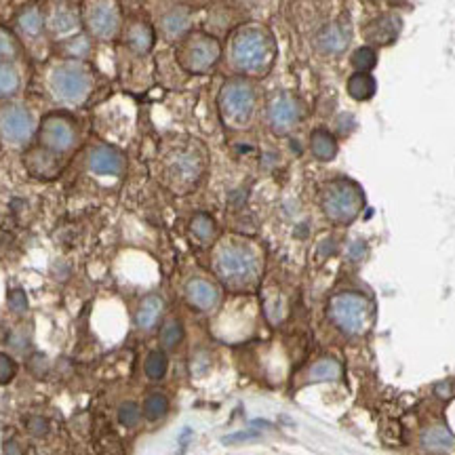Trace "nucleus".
Returning a JSON list of instances; mask_svg holds the SVG:
<instances>
[{
    "label": "nucleus",
    "instance_id": "6e6552de",
    "mask_svg": "<svg viewBox=\"0 0 455 455\" xmlns=\"http://www.w3.org/2000/svg\"><path fill=\"white\" fill-rule=\"evenodd\" d=\"M220 59V43L206 34H194L186 40V45L180 51L182 66L192 74L209 72Z\"/></svg>",
    "mask_w": 455,
    "mask_h": 455
},
{
    "label": "nucleus",
    "instance_id": "393cba45",
    "mask_svg": "<svg viewBox=\"0 0 455 455\" xmlns=\"http://www.w3.org/2000/svg\"><path fill=\"white\" fill-rule=\"evenodd\" d=\"M167 411H169V398L164 394H160V392H154L144 400V416L150 422H156V420L164 418L167 416Z\"/></svg>",
    "mask_w": 455,
    "mask_h": 455
},
{
    "label": "nucleus",
    "instance_id": "423d86ee",
    "mask_svg": "<svg viewBox=\"0 0 455 455\" xmlns=\"http://www.w3.org/2000/svg\"><path fill=\"white\" fill-rule=\"evenodd\" d=\"M255 87L249 80L242 78H230L224 82L220 91V110L228 125L242 127L251 120L255 110Z\"/></svg>",
    "mask_w": 455,
    "mask_h": 455
},
{
    "label": "nucleus",
    "instance_id": "e433bc0d",
    "mask_svg": "<svg viewBox=\"0 0 455 455\" xmlns=\"http://www.w3.org/2000/svg\"><path fill=\"white\" fill-rule=\"evenodd\" d=\"M28 430H30L34 436H45V434L49 432V422H47L45 418H40V416H34V418H30V422H28Z\"/></svg>",
    "mask_w": 455,
    "mask_h": 455
},
{
    "label": "nucleus",
    "instance_id": "c9c22d12",
    "mask_svg": "<svg viewBox=\"0 0 455 455\" xmlns=\"http://www.w3.org/2000/svg\"><path fill=\"white\" fill-rule=\"evenodd\" d=\"M253 438H260V432H255V430H242V432H234V434L224 436L222 443H224V445H236V443L253 441Z\"/></svg>",
    "mask_w": 455,
    "mask_h": 455
},
{
    "label": "nucleus",
    "instance_id": "c85d7f7f",
    "mask_svg": "<svg viewBox=\"0 0 455 455\" xmlns=\"http://www.w3.org/2000/svg\"><path fill=\"white\" fill-rule=\"evenodd\" d=\"M51 26H53L55 32L66 34V32H70V30H74V28L78 26V17H76V13L70 11V9H57V11L53 13Z\"/></svg>",
    "mask_w": 455,
    "mask_h": 455
},
{
    "label": "nucleus",
    "instance_id": "f257e3e1",
    "mask_svg": "<svg viewBox=\"0 0 455 455\" xmlns=\"http://www.w3.org/2000/svg\"><path fill=\"white\" fill-rule=\"evenodd\" d=\"M213 268L217 278L236 291L249 289L258 282L262 272V262L258 251L249 242L242 240H228L220 244L213 258Z\"/></svg>",
    "mask_w": 455,
    "mask_h": 455
},
{
    "label": "nucleus",
    "instance_id": "2eb2a0df",
    "mask_svg": "<svg viewBox=\"0 0 455 455\" xmlns=\"http://www.w3.org/2000/svg\"><path fill=\"white\" fill-rule=\"evenodd\" d=\"M400 32V19L396 15H382L365 28V38L371 45H388Z\"/></svg>",
    "mask_w": 455,
    "mask_h": 455
},
{
    "label": "nucleus",
    "instance_id": "a878e982",
    "mask_svg": "<svg viewBox=\"0 0 455 455\" xmlns=\"http://www.w3.org/2000/svg\"><path fill=\"white\" fill-rule=\"evenodd\" d=\"M184 340V327L180 320H167L160 329V344L164 350H175Z\"/></svg>",
    "mask_w": 455,
    "mask_h": 455
},
{
    "label": "nucleus",
    "instance_id": "0eeeda50",
    "mask_svg": "<svg viewBox=\"0 0 455 455\" xmlns=\"http://www.w3.org/2000/svg\"><path fill=\"white\" fill-rule=\"evenodd\" d=\"M51 89L59 99L78 104L91 91V76L80 64H64L51 76Z\"/></svg>",
    "mask_w": 455,
    "mask_h": 455
},
{
    "label": "nucleus",
    "instance_id": "dca6fc26",
    "mask_svg": "<svg viewBox=\"0 0 455 455\" xmlns=\"http://www.w3.org/2000/svg\"><path fill=\"white\" fill-rule=\"evenodd\" d=\"M316 45L322 53H329V55L342 53L350 45V30L342 23H331L318 34Z\"/></svg>",
    "mask_w": 455,
    "mask_h": 455
},
{
    "label": "nucleus",
    "instance_id": "c756f323",
    "mask_svg": "<svg viewBox=\"0 0 455 455\" xmlns=\"http://www.w3.org/2000/svg\"><path fill=\"white\" fill-rule=\"evenodd\" d=\"M376 61H378V55L371 47H360L354 51L352 55V66L356 68V72H369L376 68Z\"/></svg>",
    "mask_w": 455,
    "mask_h": 455
},
{
    "label": "nucleus",
    "instance_id": "4468645a",
    "mask_svg": "<svg viewBox=\"0 0 455 455\" xmlns=\"http://www.w3.org/2000/svg\"><path fill=\"white\" fill-rule=\"evenodd\" d=\"M89 169L97 175H120L125 171V156L108 146L93 148L89 154Z\"/></svg>",
    "mask_w": 455,
    "mask_h": 455
},
{
    "label": "nucleus",
    "instance_id": "4be33fe9",
    "mask_svg": "<svg viewBox=\"0 0 455 455\" xmlns=\"http://www.w3.org/2000/svg\"><path fill=\"white\" fill-rule=\"evenodd\" d=\"M127 45H129L135 53H139V55L148 53V51L152 49V45H154L152 28L146 26V23H135V26H131L129 32H127Z\"/></svg>",
    "mask_w": 455,
    "mask_h": 455
},
{
    "label": "nucleus",
    "instance_id": "b1692460",
    "mask_svg": "<svg viewBox=\"0 0 455 455\" xmlns=\"http://www.w3.org/2000/svg\"><path fill=\"white\" fill-rule=\"evenodd\" d=\"M190 232H192V236H194L196 240H200V242H211V240L215 238L217 228H215V222H213L209 215L198 213V215L190 222Z\"/></svg>",
    "mask_w": 455,
    "mask_h": 455
},
{
    "label": "nucleus",
    "instance_id": "2f4dec72",
    "mask_svg": "<svg viewBox=\"0 0 455 455\" xmlns=\"http://www.w3.org/2000/svg\"><path fill=\"white\" fill-rule=\"evenodd\" d=\"M19 28L30 34V36H36L40 30H43V15H40L36 9H28L19 15Z\"/></svg>",
    "mask_w": 455,
    "mask_h": 455
},
{
    "label": "nucleus",
    "instance_id": "ddd939ff",
    "mask_svg": "<svg viewBox=\"0 0 455 455\" xmlns=\"http://www.w3.org/2000/svg\"><path fill=\"white\" fill-rule=\"evenodd\" d=\"M186 300L192 308L200 312H209L220 304V289L204 278H192L186 284Z\"/></svg>",
    "mask_w": 455,
    "mask_h": 455
},
{
    "label": "nucleus",
    "instance_id": "7ed1b4c3",
    "mask_svg": "<svg viewBox=\"0 0 455 455\" xmlns=\"http://www.w3.org/2000/svg\"><path fill=\"white\" fill-rule=\"evenodd\" d=\"M204 154L198 146H175L164 156V180L177 192H190L202 177Z\"/></svg>",
    "mask_w": 455,
    "mask_h": 455
},
{
    "label": "nucleus",
    "instance_id": "9b49d317",
    "mask_svg": "<svg viewBox=\"0 0 455 455\" xmlns=\"http://www.w3.org/2000/svg\"><path fill=\"white\" fill-rule=\"evenodd\" d=\"M87 26L97 38H112L120 28V15L112 0H97L87 11Z\"/></svg>",
    "mask_w": 455,
    "mask_h": 455
},
{
    "label": "nucleus",
    "instance_id": "a211bd4d",
    "mask_svg": "<svg viewBox=\"0 0 455 455\" xmlns=\"http://www.w3.org/2000/svg\"><path fill=\"white\" fill-rule=\"evenodd\" d=\"M310 150L318 160H333L338 154V139L327 129H314L310 135Z\"/></svg>",
    "mask_w": 455,
    "mask_h": 455
},
{
    "label": "nucleus",
    "instance_id": "f704fd0d",
    "mask_svg": "<svg viewBox=\"0 0 455 455\" xmlns=\"http://www.w3.org/2000/svg\"><path fill=\"white\" fill-rule=\"evenodd\" d=\"M9 308L15 312V314H23L28 310V298L21 289H13L9 293Z\"/></svg>",
    "mask_w": 455,
    "mask_h": 455
},
{
    "label": "nucleus",
    "instance_id": "cd10ccee",
    "mask_svg": "<svg viewBox=\"0 0 455 455\" xmlns=\"http://www.w3.org/2000/svg\"><path fill=\"white\" fill-rule=\"evenodd\" d=\"M188 26H190V17L184 11H173L162 19V28H164V32H167V36H171V38L182 36L188 30Z\"/></svg>",
    "mask_w": 455,
    "mask_h": 455
},
{
    "label": "nucleus",
    "instance_id": "6ab92c4d",
    "mask_svg": "<svg viewBox=\"0 0 455 455\" xmlns=\"http://www.w3.org/2000/svg\"><path fill=\"white\" fill-rule=\"evenodd\" d=\"M160 314H162V300L158 296H150L139 304L137 314H135V322L139 329L150 331L158 322Z\"/></svg>",
    "mask_w": 455,
    "mask_h": 455
},
{
    "label": "nucleus",
    "instance_id": "20e7f679",
    "mask_svg": "<svg viewBox=\"0 0 455 455\" xmlns=\"http://www.w3.org/2000/svg\"><path fill=\"white\" fill-rule=\"evenodd\" d=\"M320 206L333 224H350L362 211L365 196L356 184L348 180H336L322 188Z\"/></svg>",
    "mask_w": 455,
    "mask_h": 455
},
{
    "label": "nucleus",
    "instance_id": "39448f33",
    "mask_svg": "<svg viewBox=\"0 0 455 455\" xmlns=\"http://www.w3.org/2000/svg\"><path fill=\"white\" fill-rule=\"evenodd\" d=\"M329 320L346 336H362L371 327V304L360 293H338L329 302Z\"/></svg>",
    "mask_w": 455,
    "mask_h": 455
},
{
    "label": "nucleus",
    "instance_id": "1a4fd4ad",
    "mask_svg": "<svg viewBox=\"0 0 455 455\" xmlns=\"http://www.w3.org/2000/svg\"><path fill=\"white\" fill-rule=\"evenodd\" d=\"M34 133V116L19 104H9L0 110V135L13 146L26 144Z\"/></svg>",
    "mask_w": 455,
    "mask_h": 455
},
{
    "label": "nucleus",
    "instance_id": "9d476101",
    "mask_svg": "<svg viewBox=\"0 0 455 455\" xmlns=\"http://www.w3.org/2000/svg\"><path fill=\"white\" fill-rule=\"evenodd\" d=\"M40 142L49 152H68L76 144V129L66 116L51 114L43 122Z\"/></svg>",
    "mask_w": 455,
    "mask_h": 455
},
{
    "label": "nucleus",
    "instance_id": "f03ea898",
    "mask_svg": "<svg viewBox=\"0 0 455 455\" xmlns=\"http://www.w3.org/2000/svg\"><path fill=\"white\" fill-rule=\"evenodd\" d=\"M230 61L244 74H266L274 61V40L264 28H242L230 43Z\"/></svg>",
    "mask_w": 455,
    "mask_h": 455
},
{
    "label": "nucleus",
    "instance_id": "bb28decb",
    "mask_svg": "<svg viewBox=\"0 0 455 455\" xmlns=\"http://www.w3.org/2000/svg\"><path fill=\"white\" fill-rule=\"evenodd\" d=\"M19 91V74L17 70L5 61L0 64V97H9Z\"/></svg>",
    "mask_w": 455,
    "mask_h": 455
},
{
    "label": "nucleus",
    "instance_id": "412c9836",
    "mask_svg": "<svg viewBox=\"0 0 455 455\" xmlns=\"http://www.w3.org/2000/svg\"><path fill=\"white\" fill-rule=\"evenodd\" d=\"M348 93L356 101L371 99L376 93V80L374 76H369V72H354L348 80Z\"/></svg>",
    "mask_w": 455,
    "mask_h": 455
},
{
    "label": "nucleus",
    "instance_id": "473e14b6",
    "mask_svg": "<svg viewBox=\"0 0 455 455\" xmlns=\"http://www.w3.org/2000/svg\"><path fill=\"white\" fill-rule=\"evenodd\" d=\"M17 40L7 32L0 28V64H5L9 59H13L17 55Z\"/></svg>",
    "mask_w": 455,
    "mask_h": 455
},
{
    "label": "nucleus",
    "instance_id": "f8f14e48",
    "mask_svg": "<svg viewBox=\"0 0 455 455\" xmlns=\"http://www.w3.org/2000/svg\"><path fill=\"white\" fill-rule=\"evenodd\" d=\"M300 116H302V108L298 99L289 95H278L268 106V122L276 133H287L289 129H293Z\"/></svg>",
    "mask_w": 455,
    "mask_h": 455
},
{
    "label": "nucleus",
    "instance_id": "7c9ffc66",
    "mask_svg": "<svg viewBox=\"0 0 455 455\" xmlns=\"http://www.w3.org/2000/svg\"><path fill=\"white\" fill-rule=\"evenodd\" d=\"M139 418H142V411L135 403H122L118 407V422L125 428H135L139 424Z\"/></svg>",
    "mask_w": 455,
    "mask_h": 455
},
{
    "label": "nucleus",
    "instance_id": "5701e85b",
    "mask_svg": "<svg viewBox=\"0 0 455 455\" xmlns=\"http://www.w3.org/2000/svg\"><path fill=\"white\" fill-rule=\"evenodd\" d=\"M167 369H169V358H167V354L160 352V350H154V352L148 354L146 365H144V371H146V376H148L150 380H154V382L162 380L164 376H167Z\"/></svg>",
    "mask_w": 455,
    "mask_h": 455
},
{
    "label": "nucleus",
    "instance_id": "72a5a7b5",
    "mask_svg": "<svg viewBox=\"0 0 455 455\" xmlns=\"http://www.w3.org/2000/svg\"><path fill=\"white\" fill-rule=\"evenodd\" d=\"M15 374H17V362L9 354L0 352V386L13 382Z\"/></svg>",
    "mask_w": 455,
    "mask_h": 455
},
{
    "label": "nucleus",
    "instance_id": "f3484780",
    "mask_svg": "<svg viewBox=\"0 0 455 455\" xmlns=\"http://www.w3.org/2000/svg\"><path fill=\"white\" fill-rule=\"evenodd\" d=\"M453 445L455 438L445 426H430L422 432V447L430 453H447Z\"/></svg>",
    "mask_w": 455,
    "mask_h": 455
},
{
    "label": "nucleus",
    "instance_id": "aec40b11",
    "mask_svg": "<svg viewBox=\"0 0 455 455\" xmlns=\"http://www.w3.org/2000/svg\"><path fill=\"white\" fill-rule=\"evenodd\" d=\"M340 376H342V365L336 358H322L308 369V384L336 382Z\"/></svg>",
    "mask_w": 455,
    "mask_h": 455
}]
</instances>
